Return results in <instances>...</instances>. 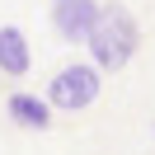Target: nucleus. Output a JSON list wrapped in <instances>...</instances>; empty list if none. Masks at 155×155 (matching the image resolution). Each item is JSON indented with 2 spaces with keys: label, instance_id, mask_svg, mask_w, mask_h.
<instances>
[{
  "label": "nucleus",
  "instance_id": "obj_1",
  "mask_svg": "<svg viewBox=\"0 0 155 155\" xmlns=\"http://www.w3.org/2000/svg\"><path fill=\"white\" fill-rule=\"evenodd\" d=\"M85 47H89V61H94L104 75L132 66V57L141 52V24H136V14L127 10V5H117V0L99 5L94 28H89Z\"/></svg>",
  "mask_w": 155,
  "mask_h": 155
},
{
  "label": "nucleus",
  "instance_id": "obj_2",
  "mask_svg": "<svg viewBox=\"0 0 155 155\" xmlns=\"http://www.w3.org/2000/svg\"><path fill=\"white\" fill-rule=\"evenodd\" d=\"M99 89H104V71H99L94 61H66V66L47 80V94L42 99H47L57 113H85L99 99Z\"/></svg>",
  "mask_w": 155,
  "mask_h": 155
},
{
  "label": "nucleus",
  "instance_id": "obj_3",
  "mask_svg": "<svg viewBox=\"0 0 155 155\" xmlns=\"http://www.w3.org/2000/svg\"><path fill=\"white\" fill-rule=\"evenodd\" d=\"M99 0H52V28L61 42H85L94 28Z\"/></svg>",
  "mask_w": 155,
  "mask_h": 155
},
{
  "label": "nucleus",
  "instance_id": "obj_4",
  "mask_svg": "<svg viewBox=\"0 0 155 155\" xmlns=\"http://www.w3.org/2000/svg\"><path fill=\"white\" fill-rule=\"evenodd\" d=\"M5 113H10V122L14 127H24V132H47L52 122H57V108L47 104L42 94H28V89H14L10 99H5Z\"/></svg>",
  "mask_w": 155,
  "mask_h": 155
},
{
  "label": "nucleus",
  "instance_id": "obj_5",
  "mask_svg": "<svg viewBox=\"0 0 155 155\" xmlns=\"http://www.w3.org/2000/svg\"><path fill=\"white\" fill-rule=\"evenodd\" d=\"M33 66V47H28V33L19 24H0V75L24 80Z\"/></svg>",
  "mask_w": 155,
  "mask_h": 155
},
{
  "label": "nucleus",
  "instance_id": "obj_6",
  "mask_svg": "<svg viewBox=\"0 0 155 155\" xmlns=\"http://www.w3.org/2000/svg\"><path fill=\"white\" fill-rule=\"evenodd\" d=\"M150 136H155V122H150Z\"/></svg>",
  "mask_w": 155,
  "mask_h": 155
}]
</instances>
